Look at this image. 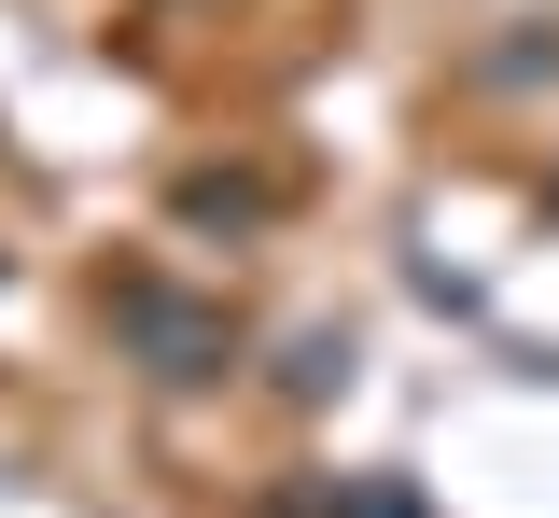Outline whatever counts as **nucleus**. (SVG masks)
Wrapping results in <instances>:
<instances>
[{
	"mask_svg": "<svg viewBox=\"0 0 559 518\" xmlns=\"http://www.w3.org/2000/svg\"><path fill=\"white\" fill-rule=\"evenodd\" d=\"M127 337L154 351V378H224V322H197L168 295H127Z\"/></svg>",
	"mask_w": 559,
	"mask_h": 518,
	"instance_id": "f257e3e1",
	"label": "nucleus"
}]
</instances>
